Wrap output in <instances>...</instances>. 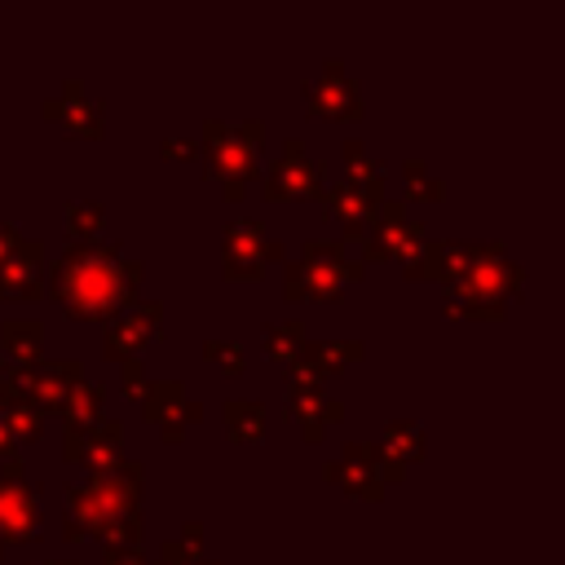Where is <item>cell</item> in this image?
Returning <instances> with one entry per match:
<instances>
[{"label": "cell", "mask_w": 565, "mask_h": 565, "mask_svg": "<svg viewBox=\"0 0 565 565\" xmlns=\"http://www.w3.org/2000/svg\"><path fill=\"white\" fill-rule=\"evenodd\" d=\"M102 565H154L141 547H102Z\"/></svg>", "instance_id": "836d02e7"}, {"label": "cell", "mask_w": 565, "mask_h": 565, "mask_svg": "<svg viewBox=\"0 0 565 565\" xmlns=\"http://www.w3.org/2000/svg\"><path fill=\"white\" fill-rule=\"evenodd\" d=\"M146 468L137 459H124L110 472H93L79 486H66V521L62 539H84L93 534L102 547H141L146 534Z\"/></svg>", "instance_id": "7a4b0ae2"}, {"label": "cell", "mask_w": 565, "mask_h": 565, "mask_svg": "<svg viewBox=\"0 0 565 565\" xmlns=\"http://www.w3.org/2000/svg\"><path fill=\"white\" fill-rule=\"evenodd\" d=\"M269 260H282V243L265 234L260 216H238L221 234V274L225 278H260Z\"/></svg>", "instance_id": "9c48e42d"}, {"label": "cell", "mask_w": 565, "mask_h": 565, "mask_svg": "<svg viewBox=\"0 0 565 565\" xmlns=\"http://www.w3.org/2000/svg\"><path fill=\"white\" fill-rule=\"evenodd\" d=\"M163 300H132L119 318H110L106 322V331H102V358L106 362H128V358H141V349L154 340V335H163Z\"/></svg>", "instance_id": "8fae6325"}, {"label": "cell", "mask_w": 565, "mask_h": 565, "mask_svg": "<svg viewBox=\"0 0 565 565\" xmlns=\"http://www.w3.org/2000/svg\"><path fill=\"white\" fill-rule=\"evenodd\" d=\"M203 358H207V366H216L221 375H243V371H247V353H243V344L230 340V335H207V340H203Z\"/></svg>", "instance_id": "4dcf8cb0"}, {"label": "cell", "mask_w": 565, "mask_h": 565, "mask_svg": "<svg viewBox=\"0 0 565 565\" xmlns=\"http://www.w3.org/2000/svg\"><path fill=\"white\" fill-rule=\"evenodd\" d=\"M40 115L57 119L62 128H71L79 137H102V102L88 97L84 79H62V88L40 102Z\"/></svg>", "instance_id": "2e32d148"}, {"label": "cell", "mask_w": 565, "mask_h": 565, "mask_svg": "<svg viewBox=\"0 0 565 565\" xmlns=\"http://www.w3.org/2000/svg\"><path fill=\"white\" fill-rule=\"evenodd\" d=\"M102 411H106V388L93 384V380H79V384L66 393V402H62L57 415H62V428H88V424L106 419Z\"/></svg>", "instance_id": "cb8c5ba5"}, {"label": "cell", "mask_w": 565, "mask_h": 565, "mask_svg": "<svg viewBox=\"0 0 565 565\" xmlns=\"http://www.w3.org/2000/svg\"><path fill=\"white\" fill-rule=\"evenodd\" d=\"M0 406H4V397H0Z\"/></svg>", "instance_id": "60d3db41"}, {"label": "cell", "mask_w": 565, "mask_h": 565, "mask_svg": "<svg viewBox=\"0 0 565 565\" xmlns=\"http://www.w3.org/2000/svg\"><path fill=\"white\" fill-rule=\"evenodd\" d=\"M221 419H225V437L247 446V441H260L265 437V419H269V406L260 397H230L221 406Z\"/></svg>", "instance_id": "44dd1931"}, {"label": "cell", "mask_w": 565, "mask_h": 565, "mask_svg": "<svg viewBox=\"0 0 565 565\" xmlns=\"http://www.w3.org/2000/svg\"><path fill=\"white\" fill-rule=\"evenodd\" d=\"M441 309L450 318H468V322H499L503 318L499 300H486V296H472V291H459V287H441Z\"/></svg>", "instance_id": "484cf974"}, {"label": "cell", "mask_w": 565, "mask_h": 565, "mask_svg": "<svg viewBox=\"0 0 565 565\" xmlns=\"http://www.w3.org/2000/svg\"><path fill=\"white\" fill-rule=\"evenodd\" d=\"M446 287H459V291H472V296H486V300H499L508 305L512 296L525 291V269L508 256H494V260H481L477 269H468L463 278L446 282Z\"/></svg>", "instance_id": "ffe728a7"}, {"label": "cell", "mask_w": 565, "mask_h": 565, "mask_svg": "<svg viewBox=\"0 0 565 565\" xmlns=\"http://www.w3.org/2000/svg\"><path fill=\"white\" fill-rule=\"evenodd\" d=\"M40 525V481H31L26 463L13 455L0 468V543H35Z\"/></svg>", "instance_id": "52a82bcc"}, {"label": "cell", "mask_w": 565, "mask_h": 565, "mask_svg": "<svg viewBox=\"0 0 565 565\" xmlns=\"http://www.w3.org/2000/svg\"><path fill=\"white\" fill-rule=\"evenodd\" d=\"M402 185H406V199H419V203H441V199H446V181L433 177V172L424 168V159H415V154L402 159ZM406 199H402V203H406Z\"/></svg>", "instance_id": "83f0119b"}, {"label": "cell", "mask_w": 565, "mask_h": 565, "mask_svg": "<svg viewBox=\"0 0 565 565\" xmlns=\"http://www.w3.org/2000/svg\"><path fill=\"white\" fill-rule=\"evenodd\" d=\"M384 199H388V194H371V190H358V185H349V181L322 185L327 216L344 230V243H349V238L362 243V234H366V225H371V216H375V207H380Z\"/></svg>", "instance_id": "d6986e66"}, {"label": "cell", "mask_w": 565, "mask_h": 565, "mask_svg": "<svg viewBox=\"0 0 565 565\" xmlns=\"http://www.w3.org/2000/svg\"><path fill=\"white\" fill-rule=\"evenodd\" d=\"M199 556H203V521H185L172 539H163L154 565H190V561H199Z\"/></svg>", "instance_id": "f1b7e54d"}, {"label": "cell", "mask_w": 565, "mask_h": 565, "mask_svg": "<svg viewBox=\"0 0 565 565\" xmlns=\"http://www.w3.org/2000/svg\"><path fill=\"white\" fill-rule=\"evenodd\" d=\"M0 556H4V543H0Z\"/></svg>", "instance_id": "ab89813d"}, {"label": "cell", "mask_w": 565, "mask_h": 565, "mask_svg": "<svg viewBox=\"0 0 565 565\" xmlns=\"http://www.w3.org/2000/svg\"><path fill=\"white\" fill-rule=\"evenodd\" d=\"M322 172H327V163L309 159L300 137H287L282 154L269 159V168L260 172V194L269 203H278V199H322Z\"/></svg>", "instance_id": "30bf717a"}, {"label": "cell", "mask_w": 565, "mask_h": 565, "mask_svg": "<svg viewBox=\"0 0 565 565\" xmlns=\"http://www.w3.org/2000/svg\"><path fill=\"white\" fill-rule=\"evenodd\" d=\"M44 291V243L18 238L0 260V300H35Z\"/></svg>", "instance_id": "ac0fdd59"}, {"label": "cell", "mask_w": 565, "mask_h": 565, "mask_svg": "<svg viewBox=\"0 0 565 565\" xmlns=\"http://www.w3.org/2000/svg\"><path fill=\"white\" fill-rule=\"evenodd\" d=\"M62 459L84 463L93 472H110L124 463V424L97 419L88 428H62Z\"/></svg>", "instance_id": "5bb4252c"}, {"label": "cell", "mask_w": 565, "mask_h": 565, "mask_svg": "<svg viewBox=\"0 0 565 565\" xmlns=\"http://www.w3.org/2000/svg\"><path fill=\"white\" fill-rule=\"evenodd\" d=\"M146 278V265L137 256H124V243H66V252L44 269L49 296L75 318V322H106L119 318Z\"/></svg>", "instance_id": "6da1fadb"}, {"label": "cell", "mask_w": 565, "mask_h": 565, "mask_svg": "<svg viewBox=\"0 0 565 565\" xmlns=\"http://www.w3.org/2000/svg\"><path fill=\"white\" fill-rule=\"evenodd\" d=\"M13 437H9V428H4V419H0V459H13Z\"/></svg>", "instance_id": "8d00e7d4"}, {"label": "cell", "mask_w": 565, "mask_h": 565, "mask_svg": "<svg viewBox=\"0 0 565 565\" xmlns=\"http://www.w3.org/2000/svg\"><path fill=\"white\" fill-rule=\"evenodd\" d=\"M305 106L309 115H327V119H358L362 115V88L353 79V71L340 57H327L318 66V75L305 84Z\"/></svg>", "instance_id": "7c38bea8"}, {"label": "cell", "mask_w": 565, "mask_h": 565, "mask_svg": "<svg viewBox=\"0 0 565 565\" xmlns=\"http://www.w3.org/2000/svg\"><path fill=\"white\" fill-rule=\"evenodd\" d=\"M102 221H106V207H102L97 199H71V203H66V243H88V238H97Z\"/></svg>", "instance_id": "f546056e"}, {"label": "cell", "mask_w": 565, "mask_h": 565, "mask_svg": "<svg viewBox=\"0 0 565 565\" xmlns=\"http://www.w3.org/2000/svg\"><path fill=\"white\" fill-rule=\"evenodd\" d=\"M0 419H4V428H9L13 441H35L44 433V415L35 406H26V402H4L0 406Z\"/></svg>", "instance_id": "1f68e13d"}, {"label": "cell", "mask_w": 565, "mask_h": 565, "mask_svg": "<svg viewBox=\"0 0 565 565\" xmlns=\"http://www.w3.org/2000/svg\"><path fill=\"white\" fill-rule=\"evenodd\" d=\"M18 238H22V234H18V225H13V221H0V260L9 256V247H13Z\"/></svg>", "instance_id": "d590c367"}, {"label": "cell", "mask_w": 565, "mask_h": 565, "mask_svg": "<svg viewBox=\"0 0 565 565\" xmlns=\"http://www.w3.org/2000/svg\"><path fill=\"white\" fill-rule=\"evenodd\" d=\"M380 446H384L402 468H411V463H415V459H424V450H428L424 428H419L415 419H388V424H384V433H380Z\"/></svg>", "instance_id": "d4e9b609"}, {"label": "cell", "mask_w": 565, "mask_h": 565, "mask_svg": "<svg viewBox=\"0 0 565 565\" xmlns=\"http://www.w3.org/2000/svg\"><path fill=\"white\" fill-rule=\"evenodd\" d=\"M287 415L300 424V437L305 441H322L327 424H340L344 419V402L340 397H327L322 384L291 380L287 384Z\"/></svg>", "instance_id": "e0dca14e"}, {"label": "cell", "mask_w": 565, "mask_h": 565, "mask_svg": "<svg viewBox=\"0 0 565 565\" xmlns=\"http://www.w3.org/2000/svg\"><path fill=\"white\" fill-rule=\"evenodd\" d=\"M322 477H327L331 486H340L344 494L375 503V499H384L388 481H402V477H406V468H402L380 441L353 437V441H344L340 459H327V463H322Z\"/></svg>", "instance_id": "5b68a950"}, {"label": "cell", "mask_w": 565, "mask_h": 565, "mask_svg": "<svg viewBox=\"0 0 565 565\" xmlns=\"http://www.w3.org/2000/svg\"><path fill=\"white\" fill-rule=\"evenodd\" d=\"M358 278H362V260L349 252L344 238H309L300 256L282 265V296L287 300H335Z\"/></svg>", "instance_id": "277c9868"}, {"label": "cell", "mask_w": 565, "mask_h": 565, "mask_svg": "<svg viewBox=\"0 0 565 565\" xmlns=\"http://www.w3.org/2000/svg\"><path fill=\"white\" fill-rule=\"evenodd\" d=\"M159 150H163V159H199V141L194 137H181V132L177 137H163Z\"/></svg>", "instance_id": "e575fe53"}, {"label": "cell", "mask_w": 565, "mask_h": 565, "mask_svg": "<svg viewBox=\"0 0 565 565\" xmlns=\"http://www.w3.org/2000/svg\"><path fill=\"white\" fill-rule=\"evenodd\" d=\"M305 340H309V335H305V322H300V318H287V322H269V327L260 331L265 358H269V362H278V366H287Z\"/></svg>", "instance_id": "4316f807"}, {"label": "cell", "mask_w": 565, "mask_h": 565, "mask_svg": "<svg viewBox=\"0 0 565 565\" xmlns=\"http://www.w3.org/2000/svg\"><path fill=\"white\" fill-rule=\"evenodd\" d=\"M141 415L150 424H159V437L163 441H181L185 437V424L203 419V402H194L181 380H146Z\"/></svg>", "instance_id": "4fadbf2b"}, {"label": "cell", "mask_w": 565, "mask_h": 565, "mask_svg": "<svg viewBox=\"0 0 565 565\" xmlns=\"http://www.w3.org/2000/svg\"><path fill=\"white\" fill-rule=\"evenodd\" d=\"M424 243V221L406 212L402 199H384L362 234V265L366 260H411L415 247Z\"/></svg>", "instance_id": "ba28073f"}, {"label": "cell", "mask_w": 565, "mask_h": 565, "mask_svg": "<svg viewBox=\"0 0 565 565\" xmlns=\"http://www.w3.org/2000/svg\"><path fill=\"white\" fill-rule=\"evenodd\" d=\"M0 344L9 353V366H35L44 353V322L40 318H13L0 327Z\"/></svg>", "instance_id": "7402d4cb"}, {"label": "cell", "mask_w": 565, "mask_h": 565, "mask_svg": "<svg viewBox=\"0 0 565 565\" xmlns=\"http://www.w3.org/2000/svg\"><path fill=\"white\" fill-rule=\"evenodd\" d=\"M119 371H124V397H132V402H141V393H146V362L141 358H128V362H119Z\"/></svg>", "instance_id": "d6a6232c"}, {"label": "cell", "mask_w": 565, "mask_h": 565, "mask_svg": "<svg viewBox=\"0 0 565 565\" xmlns=\"http://www.w3.org/2000/svg\"><path fill=\"white\" fill-rule=\"evenodd\" d=\"M494 256H503V243L494 238H481V243H459V238H424L419 247H415V256L411 260H402V269H406V278H424V282H455V278H463L468 269H477L481 260H494Z\"/></svg>", "instance_id": "8992f818"}, {"label": "cell", "mask_w": 565, "mask_h": 565, "mask_svg": "<svg viewBox=\"0 0 565 565\" xmlns=\"http://www.w3.org/2000/svg\"><path fill=\"white\" fill-rule=\"evenodd\" d=\"M260 141H265V119H203L199 154H203V177L221 185L225 199H243L247 181L260 177Z\"/></svg>", "instance_id": "3957f363"}, {"label": "cell", "mask_w": 565, "mask_h": 565, "mask_svg": "<svg viewBox=\"0 0 565 565\" xmlns=\"http://www.w3.org/2000/svg\"><path fill=\"white\" fill-rule=\"evenodd\" d=\"M340 154H344V181L349 185L371 190V194H384V163L366 150V141L349 137V141H340Z\"/></svg>", "instance_id": "603a6c76"}, {"label": "cell", "mask_w": 565, "mask_h": 565, "mask_svg": "<svg viewBox=\"0 0 565 565\" xmlns=\"http://www.w3.org/2000/svg\"><path fill=\"white\" fill-rule=\"evenodd\" d=\"M190 565H221V561H207V556H199V561H190Z\"/></svg>", "instance_id": "f35d334b"}, {"label": "cell", "mask_w": 565, "mask_h": 565, "mask_svg": "<svg viewBox=\"0 0 565 565\" xmlns=\"http://www.w3.org/2000/svg\"><path fill=\"white\" fill-rule=\"evenodd\" d=\"M362 358H366V344L362 340H305L296 349V358L287 362V371H291V380L322 384L327 375H340V371H349Z\"/></svg>", "instance_id": "9a60e30c"}, {"label": "cell", "mask_w": 565, "mask_h": 565, "mask_svg": "<svg viewBox=\"0 0 565 565\" xmlns=\"http://www.w3.org/2000/svg\"><path fill=\"white\" fill-rule=\"evenodd\" d=\"M40 565H79V561H75V556H71V561H62V556H53V561H40Z\"/></svg>", "instance_id": "74e56055"}]
</instances>
